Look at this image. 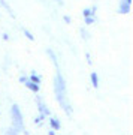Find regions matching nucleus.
I'll list each match as a JSON object with an SVG mask.
<instances>
[{
  "mask_svg": "<svg viewBox=\"0 0 133 135\" xmlns=\"http://www.w3.org/2000/svg\"><path fill=\"white\" fill-rule=\"evenodd\" d=\"M55 93H57V99L58 102L63 105V108L66 110L67 114H70V110H69V104L66 102V86H64V81H63V77L60 74H57L55 77Z\"/></svg>",
  "mask_w": 133,
  "mask_h": 135,
  "instance_id": "f257e3e1",
  "label": "nucleus"
},
{
  "mask_svg": "<svg viewBox=\"0 0 133 135\" xmlns=\"http://www.w3.org/2000/svg\"><path fill=\"white\" fill-rule=\"evenodd\" d=\"M12 120H14V126L18 131H23V117H21V113H19L18 105H12Z\"/></svg>",
  "mask_w": 133,
  "mask_h": 135,
  "instance_id": "f03ea898",
  "label": "nucleus"
},
{
  "mask_svg": "<svg viewBox=\"0 0 133 135\" xmlns=\"http://www.w3.org/2000/svg\"><path fill=\"white\" fill-rule=\"evenodd\" d=\"M25 86L29 87L30 90H33V92H38L39 90V84H34V83H32V81H25Z\"/></svg>",
  "mask_w": 133,
  "mask_h": 135,
  "instance_id": "7ed1b4c3",
  "label": "nucleus"
},
{
  "mask_svg": "<svg viewBox=\"0 0 133 135\" xmlns=\"http://www.w3.org/2000/svg\"><path fill=\"white\" fill-rule=\"evenodd\" d=\"M91 81H93V86L97 87V84H99V83H97V75H96L94 72L91 74Z\"/></svg>",
  "mask_w": 133,
  "mask_h": 135,
  "instance_id": "20e7f679",
  "label": "nucleus"
},
{
  "mask_svg": "<svg viewBox=\"0 0 133 135\" xmlns=\"http://www.w3.org/2000/svg\"><path fill=\"white\" fill-rule=\"evenodd\" d=\"M120 9H121V12H129V5L127 3H121V6H120Z\"/></svg>",
  "mask_w": 133,
  "mask_h": 135,
  "instance_id": "39448f33",
  "label": "nucleus"
},
{
  "mask_svg": "<svg viewBox=\"0 0 133 135\" xmlns=\"http://www.w3.org/2000/svg\"><path fill=\"white\" fill-rule=\"evenodd\" d=\"M51 125L54 126L55 129H58V128H60V125H58V122H57V120H54V119H51Z\"/></svg>",
  "mask_w": 133,
  "mask_h": 135,
  "instance_id": "423d86ee",
  "label": "nucleus"
},
{
  "mask_svg": "<svg viewBox=\"0 0 133 135\" xmlns=\"http://www.w3.org/2000/svg\"><path fill=\"white\" fill-rule=\"evenodd\" d=\"M32 80H33V81L36 83V84L39 83V77H36V75H32Z\"/></svg>",
  "mask_w": 133,
  "mask_h": 135,
  "instance_id": "0eeeda50",
  "label": "nucleus"
},
{
  "mask_svg": "<svg viewBox=\"0 0 133 135\" xmlns=\"http://www.w3.org/2000/svg\"><path fill=\"white\" fill-rule=\"evenodd\" d=\"M25 35H27V38H29V39H32V41H33V36H32V35H30L29 32H25Z\"/></svg>",
  "mask_w": 133,
  "mask_h": 135,
  "instance_id": "6e6552de",
  "label": "nucleus"
},
{
  "mask_svg": "<svg viewBox=\"0 0 133 135\" xmlns=\"http://www.w3.org/2000/svg\"><path fill=\"white\" fill-rule=\"evenodd\" d=\"M8 135H15V134H14V132H9V134H8Z\"/></svg>",
  "mask_w": 133,
  "mask_h": 135,
  "instance_id": "1a4fd4ad",
  "label": "nucleus"
},
{
  "mask_svg": "<svg viewBox=\"0 0 133 135\" xmlns=\"http://www.w3.org/2000/svg\"><path fill=\"white\" fill-rule=\"evenodd\" d=\"M126 3H127V5H129V3H130V0H126Z\"/></svg>",
  "mask_w": 133,
  "mask_h": 135,
  "instance_id": "9d476101",
  "label": "nucleus"
},
{
  "mask_svg": "<svg viewBox=\"0 0 133 135\" xmlns=\"http://www.w3.org/2000/svg\"><path fill=\"white\" fill-rule=\"evenodd\" d=\"M2 3H3V5H5V2H3V0H2ZM5 6H6V5H5Z\"/></svg>",
  "mask_w": 133,
  "mask_h": 135,
  "instance_id": "9b49d317",
  "label": "nucleus"
}]
</instances>
